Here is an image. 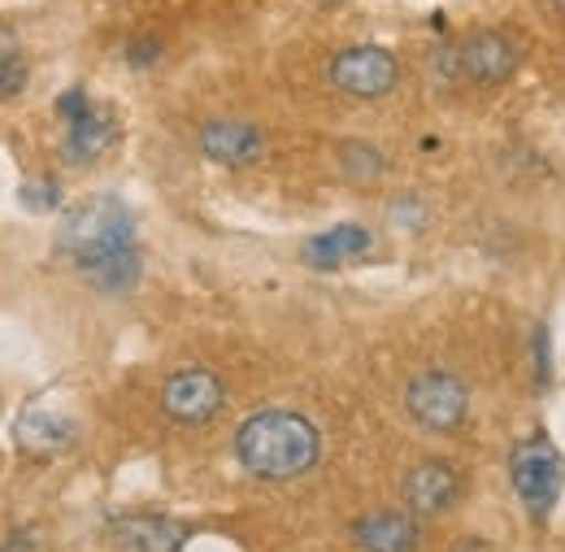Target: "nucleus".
I'll list each match as a JSON object with an SVG mask.
<instances>
[{"label": "nucleus", "mask_w": 565, "mask_h": 552, "mask_svg": "<svg viewBox=\"0 0 565 552\" xmlns=\"http://www.w3.org/2000/svg\"><path fill=\"white\" fill-rule=\"evenodd\" d=\"M509 479H513L518 500H522L535 518H544V513L557 505V496H562V487H565L562 453H557L548 439H526V444H518V453H513V461H509Z\"/></svg>", "instance_id": "nucleus-4"}, {"label": "nucleus", "mask_w": 565, "mask_h": 552, "mask_svg": "<svg viewBox=\"0 0 565 552\" xmlns=\"http://www.w3.org/2000/svg\"><path fill=\"white\" fill-rule=\"evenodd\" d=\"M340 170H344L349 179L374 183V179L387 170V161H383V152H379L374 144H365V139H344V144H340Z\"/></svg>", "instance_id": "nucleus-16"}, {"label": "nucleus", "mask_w": 565, "mask_h": 552, "mask_svg": "<svg viewBox=\"0 0 565 552\" xmlns=\"http://www.w3.org/2000/svg\"><path fill=\"white\" fill-rule=\"evenodd\" d=\"M131 244H136V217L114 197H96V201L74 205L62 217V226H57V248L71 257L78 270L87 262L109 257V253L131 248Z\"/></svg>", "instance_id": "nucleus-2"}, {"label": "nucleus", "mask_w": 565, "mask_h": 552, "mask_svg": "<svg viewBox=\"0 0 565 552\" xmlns=\"http://www.w3.org/2000/svg\"><path fill=\"white\" fill-rule=\"evenodd\" d=\"M353 540L365 552H418V522L405 513H370L353 527Z\"/></svg>", "instance_id": "nucleus-12"}, {"label": "nucleus", "mask_w": 565, "mask_h": 552, "mask_svg": "<svg viewBox=\"0 0 565 552\" xmlns=\"http://www.w3.org/2000/svg\"><path fill=\"white\" fill-rule=\"evenodd\" d=\"M461 500V475L448 461H423L418 470H409L405 479V505L423 518L448 513Z\"/></svg>", "instance_id": "nucleus-9"}, {"label": "nucleus", "mask_w": 565, "mask_h": 552, "mask_svg": "<svg viewBox=\"0 0 565 552\" xmlns=\"http://www.w3.org/2000/svg\"><path fill=\"white\" fill-rule=\"evenodd\" d=\"M518 66H522V49L504 31H475L461 44L439 49V57H435V74L466 78V83H479V87L504 83Z\"/></svg>", "instance_id": "nucleus-3"}, {"label": "nucleus", "mask_w": 565, "mask_h": 552, "mask_svg": "<svg viewBox=\"0 0 565 552\" xmlns=\"http://www.w3.org/2000/svg\"><path fill=\"white\" fill-rule=\"evenodd\" d=\"M92 105H87V96H83V87H74V92H66L62 100H57V114L66 118V123H78L83 114H87Z\"/></svg>", "instance_id": "nucleus-19"}, {"label": "nucleus", "mask_w": 565, "mask_h": 552, "mask_svg": "<svg viewBox=\"0 0 565 552\" xmlns=\"http://www.w3.org/2000/svg\"><path fill=\"white\" fill-rule=\"evenodd\" d=\"M222 401H226V392L213 370H179L161 388V410L179 426H205L222 410Z\"/></svg>", "instance_id": "nucleus-7"}, {"label": "nucleus", "mask_w": 565, "mask_h": 552, "mask_svg": "<svg viewBox=\"0 0 565 552\" xmlns=\"http://www.w3.org/2000/svg\"><path fill=\"white\" fill-rule=\"evenodd\" d=\"M401 78V62L387 53V49H374V44H356V49H344L335 53L331 62V83L344 92V96H356V100H379L396 87Z\"/></svg>", "instance_id": "nucleus-6"}, {"label": "nucleus", "mask_w": 565, "mask_h": 552, "mask_svg": "<svg viewBox=\"0 0 565 552\" xmlns=\"http://www.w3.org/2000/svg\"><path fill=\"white\" fill-rule=\"evenodd\" d=\"M157 57H161V44H157V40H140V44H131V49H127V62H131L136 70L152 66Z\"/></svg>", "instance_id": "nucleus-20"}, {"label": "nucleus", "mask_w": 565, "mask_h": 552, "mask_svg": "<svg viewBox=\"0 0 565 552\" xmlns=\"http://www.w3.org/2000/svg\"><path fill=\"white\" fill-rule=\"evenodd\" d=\"M118 139V118L109 109H87L78 123H71V136H66V161L74 166H92L96 157H105Z\"/></svg>", "instance_id": "nucleus-13"}, {"label": "nucleus", "mask_w": 565, "mask_h": 552, "mask_svg": "<svg viewBox=\"0 0 565 552\" xmlns=\"http://www.w3.org/2000/svg\"><path fill=\"white\" fill-rule=\"evenodd\" d=\"M553 4H557V9H562V13H565V0H553Z\"/></svg>", "instance_id": "nucleus-21"}, {"label": "nucleus", "mask_w": 565, "mask_h": 552, "mask_svg": "<svg viewBox=\"0 0 565 552\" xmlns=\"http://www.w3.org/2000/svg\"><path fill=\"white\" fill-rule=\"evenodd\" d=\"M322 4H344V0H322Z\"/></svg>", "instance_id": "nucleus-22"}, {"label": "nucleus", "mask_w": 565, "mask_h": 552, "mask_svg": "<svg viewBox=\"0 0 565 552\" xmlns=\"http://www.w3.org/2000/svg\"><path fill=\"white\" fill-rule=\"evenodd\" d=\"M83 275H87V283H92L96 291H109V296L131 291L143 275L140 248L131 244V248H118V253H109V257H96V262L83 266Z\"/></svg>", "instance_id": "nucleus-15"}, {"label": "nucleus", "mask_w": 565, "mask_h": 552, "mask_svg": "<svg viewBox=\"0 0 565 552\" xmlns=\"http://www.w3.org/2000/svg\"><path fill=\"white\" fill-rule=\"evenodd\" d=\"M118 540L131 552H183L188 527L174 518H122Z\"/></svg>", "instance_id": "nucleus-14"}, {"label": "nucleus", "mask_w": 565, "mask_h": 552, "mask_svg": "<svg viewBox=\"0 0 565 552\" xmlns=\"http://www.w3.org/2000/svg\"><path fill=\"white\" fill-rule=\"evenodd\" d=\"M370 231L365 226H353V222H344V226H331V231H322V235H313L309 244H305V262L313 266V270H335V266H349L356 257H365L370 253Z\"/></svg>", "instance_id": "nucleus-11"}, {"label": "nucleus", "mask_w": 565, "mask_h": 552, "mask_svg": "<svg viewBox=\"0 0 565 552\" xmlns=\"http://www.w3.org/2000/svg\"><path fill=\"white\" fill-rule=\"evenodd\" d=\"M322 453L318 426L291 410H262L235 431V457L257 479H296Z\"/></svg>", "instance_id": "nucleus-1"}, {"label": "nucleus", "mask_w": 565, "mask_h": 552, "mask_svg": "<svg viewBox=\"0 0 565 552\" xmlns=\"http://www.w3.org/2000/svg\"><path fill=\"white\" fill-rule=\"evenodd\" d=\"M22 83H26V62H22V53H18L13 31L0 26V96L22 92Z\"/></svg>", "instance_id": "nucleus-17"}, {"label": "nucleus", "mask_w": 565, "mask_h": 552, "mask_svg": "<svg viewBox=\"0 0 565 552\" xmlns=\"http://www.w3.org/2000/svg\"><path fill=\"white\" fill-rule=\"evenodd\" d=\"M201 152L217 166H253L266 157V136L253 123H235V118H213L201 131Z\"/></svg>", "instance_id": "nucleus-8"}, {"label": "nucleus", "mask_w": 565, "mask_h": 552, "mask_svg": "<svg viewBox=\"0 0 565 552\" xmlns=\"http://www.w3.org/2000/svg\"><path fill=\"white\" fill-rule=\"evenodd\" d=\"M13 439L18 448L35 453V457H53V453H66L74 439H78V426L66 414H53V410H22V417L13 422Z\"/></svg>", "instance_id": "nucleus-10"}, {"label": "nucleus", "mask_w": 565, "mask_h": 552, "mask_svg": "<svg viewBox=\"0 0 565 552\" xmlns=\"http://www.w3.org/2000/svg\"><path fill=\"white\" fill-rule=\"evenodd\" d=\"M405 410L426 431H457L470 414V392L457 374L430 370V374H418L405 388Z\"/></svg>", "instance_id": "nucleus-5"}, {"label": "nucleus", "mask_w": 565, "mask_h": 552, "mask_svg": "<svg viewBox=\"0 0 565 552\" xmlns=\"http://www.w3.org/2000/svg\"><path fill=\"white\" fill-rule=\"evenodd\" d=\"M57 201H62L57 183H31V188H22V205L31 209V213H49V209H57Z\"/></svg>", "instance_id": "nucleus-18"}]
</instances>
